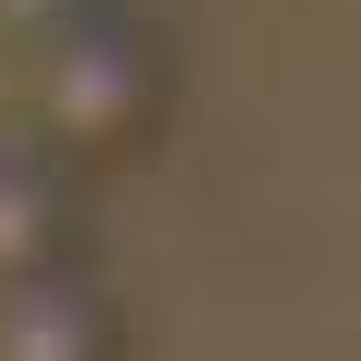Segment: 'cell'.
Masks as SVG:
<instances>
[{
  "instance_id": "6da1fadb",
  "label": "cell",
  "mask_w": 361,
  "mask_h": 361,
  "mask_svg": "<svg viewBox=\"0 0 361 361\" xmlns=\"http://www.w3.org/2000/svg\"><path fill=\"white\" fill-rule=\"evenodd\" d=\"M157 118V59L118 20H78L59 39L20 49V127L49 157H127Z\"/></svg>"
},
{
  "instance_id": "7a4b0ae2",
  "label": "cell",
  "mask_w": 361,
  "mask_h": 361,
  "mask_svg": "<svg viewBox=\"0 0 361 361\" xmlns=\"http://www.w3.org/2000/svg\"><path fill=\"white\" fill-rule=\"evenodd\" d=\"M68 244H78V185L30 127H10L0 137V293L68 274Z\"/></svg>"
},
{
  "instance_id": "3957f363",
  "label": "cell",
  "mask_w": 361,
  "mask_h": 361,
  "mask_svg": "<svg viewBox=\"0 0 361 361\" xmlns=\"http://www.w3.org/2000/svg\"><path fill=\"white\" fill-rule=\"evenodd\" d=\"M0 361H118V312L78 274H39L0 293Z\"/></svg>"
},
{
  "instance_id": "277c9868",
  "label": "cell",
  "mask_w": 361,
  "mask_h": 361,
  "mask_svg": "<svg viewBox=\"0 0 361 361\" xmlns=\"http://www.w3.org/2000/svg\"><path fill=\"white\" fill-rule=\"evenodd\" d=\"M78 20H98V0H0V49H39Z\"/></svg>"
},
{
  "instance_id": "5b68a950",
  "label": "cell",
  "mask_w": 361,
  "mask_h": 361,
  "mask_svg": "<svg viewBox=\"0 0 361 361\" xmlns=\"http://www.w3.org/2000/svg\"><path fill=\"white\" fill-rule=\"evenodd\" d=\"M10 127H20V59L0 49V137H10Z\"/></svg>"
}]
</instances>
